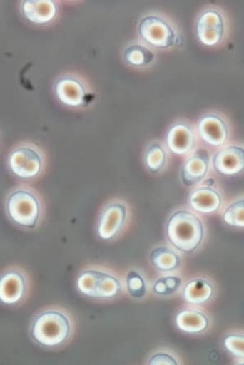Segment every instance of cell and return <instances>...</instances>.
Masks as SVG:
<instances>
[{"instance_id": "obj_20", "label": "cell", "mask_w": 244, "mask_h": 365, "mask_svg": "<svg viewBox=\"0 0 244 365\" xmlns=\"http://www.w3.org/2000/svg\"><path fill=\"white\" fill-rule=\"evenodd\" d=\"M151 262L153 268L163 274L175 273L181 267V257L174 249L159 246L153 249Z\"/></svg>"}, {"instance_id": "obj_19", "label": "cell", "mask_w": 244, "mask_h": 365, "mask_svg": "<svg viewBox=\"0 0 244 365\" xmlns=\"http://www.w3.org/2000/svg\"><path fill=\"white\" fill-rule=\"evenodd\" d=\"M123 58L125 62L132 68L143 69L151 68L156 62L157 54L155 49L140 40L127 46Z\"/></svg>"}, {"instance_id": "obj_3", "label": "cell", "mask_w": 244, "mask_h": 365, "mask_svg": "<svg viewBox=\"0 0 244 365\" xmlns=\"http://www.w3.org/2000/svg\"><path fill=\"white\" fill-rule=\"evenodd\" d=\"M166 236L176 251L191 254L197 251L203 242V221L195 212L190 210H176L166 222Z\"/></svg>"}, {"instance_id": "obj_18", "label": "cell", "mask_w": 244, "mask_h": 365, "mask_svg": "<svg viewBox=\"0 0 244 365\" xmlns=\"http://www.w3.org/2000/svg\"><path fill=\"white\" fill-rule=\"evenodd\" d=\"M214 295L213 282L203 277L188 280L182 289L183 300L191 306L204 305L212 300Z\"/></svg>"}, {"instance_id": "obj_13", "label": "cell", "mask_w": 244, "mask_h": 365, "mask_svg": "<svg viewBox=\"0 0 244 365\" xmlns=\"http://www.w3.org/2000/svg\"><path fill=\"white\" fill-rule=\"evenodd\" d=\"M212 168L216 174L236 177L244 173V143L230 142L212 156Z\"/></svg>"}, {"instance_id": "obj_4", "label": "cell", "mask_w": 244, "mask_h": 365, "mask_svg": "<svg viewBox=\"0 0 244 365\" xmlns=\"http://www.w3.org/2000/svg\"><path fill=\"white\" fill-rule=\"evenodd\" d=\"M141 41L158 51H173L184 44V36L176 22L161 12L144 15L138 22Z\"/></svg>"}, {"instance_id": "obj_21", "label": "cell", "mask_w": 244, "mask_h": 365, "mask_svg": "<svg viewBox=\"0 0 244 365\" xmlns=\"http://www.w3.org/2000/svg\"><path fill=\"white\" fill-rule=\"evenodd\" d=\"M169 150L165 143L153 142L144 154V164L153 174L162 173L169 162Z\"/></svg>"}, {"instance_id": "obj_23", "label": "cell", "mask_w": 244, "mask_h": 365, "mask_svg": "<svg viewBox=\"0 0 244 365\" xmlns=\"http://www.w3.org/2000/svg\"><path fill=\"white\" fill-rule=\"evenodd\" d=\"M183 280L175 273L164 274L155 279L151 290L155 296L168 297L174 296L182 287Z\"/></svg>"}, {"instance_id": "obj_9", "label": "cell", "mask_w": 244, "mask_h": 365, "mask_svg": "<svg viewBox=\"0 0 244 365\" xmlns=\"http://www.w3.org/2000/svg\"><path fill=\"white\" fill-rule=\"evenodd\" d=\"M196 129L199 140L216 150L230 143L232 127L230 120L220 112L210 110L202 115L197 121Z\"/></svg>"}, {"instance_id": "obj_8", "label": "cell", "mask_w": 244, "mask_h": 365, "mask_svg": "<svg viewBox=\"0 0 244 365\" xmlns=\"http://www.w3.org/2000/svg\"><path fill=\"white\" fill-rule=\"evenodd\" d=\"M130 205L123 199L114 198L102 208L97 224V235L103 242H113L123 235L131 223Z\"/></svg>"}, {"instance_id": "obj_1", "label": "cell", "mask_w": 244, "mask_h": 365, "mask_svg": "<svg viewBox=\"0 0 244 365\" xmlns=\"http://www.w3.org/2000/svg\"><path fill=\"white\" fill-rule=\"evenodd\" d=\"M75 320L71 314L61 307L43 308L33 317L30 336L36 344L48 349H57L72 339Z\"/></svg>"}, {"instance_id": "obj_22", "label": "cell", "mask_w": 244, "mask_h": 365, "mask_svg": "<svg viewBox=\"0 0 244 365\" xmlns=\"http://www.w3.org/2000/svg\"><path fill=\"white\" fill-rule=\"evenodd\" d=\"M125 284L129 296L138 300L146 297L151 289L146 275L138 269H133L126 274Z\"/></svg>"}, {"instance_id": "obj_25", "label": "cell", "mask_w": 244, "mask_h": 365, "mask_svg": "<svg viewBox=\"0 0 244 365\" xmlns=\"http://www.w3.org/2000/svg\"><path fill=\"white\" fill-rule=\"evenodd\" d=\"M223 346L232 356L244 359V333L232 331L227 334L223 339Z\"/></svg>"}, {"instance_id": "obj_24", "label": "cell", "mask_w": 244, "mask_h": 365, "mask_svg": "<svg viewBox=\"0 0 244 365\" xmlns=\"http://www.w3.org/2000/svg\"><path fill=\"white\" fill-rule=\"evenodd\" d=\"M223 222L234 229H244V196L228 205L223 213Z\"/></svg>"}, {"instance_id": "obj_14", "label": "cell", "mask_w": 244, "mask_h": 365, "mask_svg": "<svg viewBox=\"0 0 244 365\" xmlns=\"http://www.w3.org/2000/svg\"><path fill=\"white\" fill-rule=\"evenodd\" d=\"M212 156L207 148H198L187 157L181 171L183 184L187 187L201 185L212 168Z\"/></svg>"}, {"instance_id": "obj_6", "label": "cell", "mask_w": 244, "mask_h": 365, "mask_svg": "<svg viewBox=\"0 0 244 365\" xmlns=\"http://www.w3.org/2000/svg\"><path fill=\"white\" fill-rule=\"evenodd\" d=\"M230 20L225 11L216 5H208L199 11L194 24L197 40L208 48H219L229 40Z\"/></svg>"}, {"instance_id": "obj_16", "label": "cell", "mask_w": 244, "mask_h": 365, "mask_svg": "<svg viewBox=\"0 0 244 365\" xmlns=\"http://www.w3.org/2000/svg\"><path fill=\"white\" fill-rule=\"evenodd\" d=\"M21 11L31 24L46 26L56 19L59 6L54 0H25L21 3Z\"/></svg>"}, {"instance_id": "obj_26", "label": "cell", "mask_w": 244, "mask_h": 365, "mask_svg": "<svg viewBox=\"0 0 244 365\" xmlns=\"http://www.w3.org/2000/svg\"><path fill=\"white\" fill-rule=\"evenodd\" d=\"M148 364H179L178 359L174 354L168 350H158L155 351L153 355L148 358Z\"/></svg>"}, {"instance_id": "obj_2", "label": "cell", "mask_w": 244, "mask_h": 365, "mask_svg": "<svg viewBox=\"0 0 244 365\" xmlns=\"http://www.w3.org/2000/svg\"><path fill=\"white\" fill-rule=\"evenodd\" d=\"M76 287L82 296L101 302L118 299L126 292L125 279L119 273L98 264L83 269L77 275Z\"/></svg>"}, {"instance_id": "obj_7", "label": "cell", "mask_w": 244, "mask_h": 365, "mask_svg": "<svg viewBox=\"0 0 244 365\" xmlns=\"http://www.w3.org/2000/svg\"><path fill=\"white\" fill-rule=\"evenodd\" d=\"M46 159L42 149L32 143H21L9 154L8 167L16 177L24 180H35L46 169Z\"/></svg>"}, {"instance_id": "obj_5", "label": "cell", "mask_w": 244, "mask_h": 365, "mask_svg": "<svg viewBox=\"0 0 244 365\" xmlns=\"http://www.w3.org/2000/svg\"><path fill=\"white\" fill-rule=\"evenodd\" d=\"M5 208L9 219L26 230L36 229L44 212L41 195L27 185L16 187L9 193Z\"/></svg>"}, {"instance_id": "obj_15", "label": "cell", "mask_w": 244, "mask_h": 365, "mask_svg": "<svg viewBox=\"0 0 244 365\" xmlns=\"http://www.w3.org/2000/svg\"><path fill=\"white\" fill-rule=\"evenodd\" d=\"M188 203L195 212L202 215L218 212L223 206V197L213 184H203L194 187L188 197Z\"/></svg>"}, {"instance_id": "obj_17", "label": "cell", "mask_w": 244, "mask_h": 365, "mask_svg": "<svg viewBox=\"0 0 244 365\" xmlns=\"http://www.w3.org/2000/svg\"><path fill=\"white\" fill-rule=\"evenodd\" d=\"M176 327L187 334H200L207 331L210 320L206 314L193 307H185L175 315Z\"/></svg>"}, {"instance_id": "obj_12", "label": "cell", "mask_w": 244, "mask_h": 365, "mask_svg": "<svg viewBox=\"0 0 244 365\" xmlns=\"http://www.w3.org/2000/svg\"><path fill=\"white\" fill-rule=\"evenodd\" d=\"M196 125L187 120H178L170 126L165 136V145L176 156L187 158L198 147Z\"/></svg>"}, {"instance_id": "obj_11", "label": "cell", "mask_w": 244, "mask_h": 365, "mask_svg": "<svg viewBox=\"0 0 244 365\" xmlns=\"http://www.w3.org/2000/svg\"><path fill=\"white\" fill-rule=\"evenodd\" d=\"M31 287L29 275L24 269H5L0 278V300L9 307L20 306L29 297Z\"/></svg>"}, {"instance_id": "obj_10", "label": "cell", "mask_w": 244, "mask_h": 365, "mask_svg": "<svg viewBox=\"0 0 244 365\" xmlns=\"http://www.w3.org/2000/svg\"><path fill=\"white\" fill-rule=\"evenodd\" d=\"M54 90L59 101L71 108L86 107L93 98L91 86L76 73H65L59 77Z\"/></svg>"}]
</instances>
